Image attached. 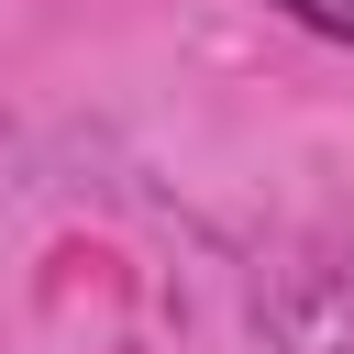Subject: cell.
Here are the masks:
<instances>
[{
  "label": "cell",
  "mask_w": 354,
  "mask_h": 354,
  "mask_svg": "<svg viewBox=\"0 0 354 354\" xmlns=\"http://www.w3.org/2000/svg\"><path fill=\"white\" fill-rule=\"evenodd\" d=\"M277 11H299V22L332 33V44H354V0H277Z\"/></svg>",
  "instance_id": "cell-1"
}]
</instances>
